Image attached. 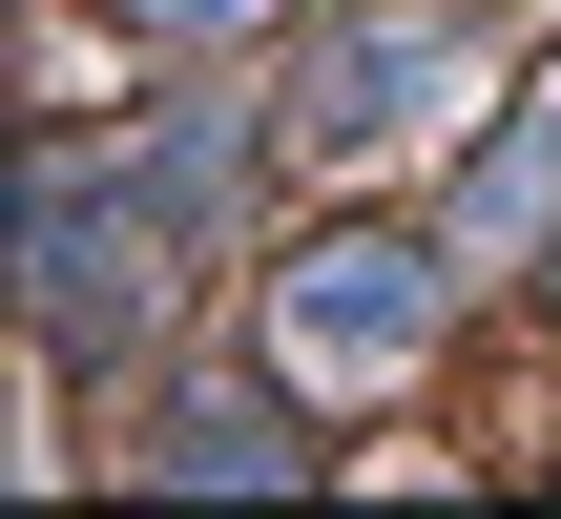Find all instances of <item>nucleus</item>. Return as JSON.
<instances>
[{
  "label": "nucleus",
  "instance_id": "f257e3e1",
  "mask_svg": "<svg viewBox=\"0 0 561 519\" xmlns=\"http://www.w3.org/2000/svg\"><path fill=\"white\" fill-rule=\"evenodd\" d=\"M437 312H458V229L416 250V229H312L291 270H271V374L291 395H396L416 354H437Z\"/></svg>",
  "mask_w": 561,
  "mask_h": 519
},
{
  "label": "nucleus",
  "instance_id": "f03ea898",
  "mask_svg": "<svg viewBox=\"0 0 561 519\" xmlns=\"http://www.w3.org/2000/svg\"><path fill=\"white\" fill-rule=\"evenodd\" d=\"M21 270H42V333H146V291H167V187L42 146V166H21Z\"/></svg>",
  "mask_w": 561,
  "mask_h": 519
},
{
  "label": "nucleus",
  "instance_id": "7ed1b4c3",
  "mask_svg": "<svg viewBox=\"0 0 561 519\" xmlns=\"http://www.w3.org/2000/svg\"><path fill=\"white\" fill-rule=\"evenodd\" d=\"M291 83H312V104H291V125H312V146H416V125H437V104H479V83H458V42H437V21H354V42H312V62H291Z\"/></svg>",
  "mask_w": 561,
  "mask_h": 519
},
{
  "label": "nucleus",
  "instance_id": "20e7f679",
  "mask_svg": "<svg viewBox=\"0 0 561 519\" xmlns=\"http://www.w3.org/2000/svg\"><path fill=\"white\" fill-rule=\"evenodd\" d=\"M146 478H187V499H271V478H312L291 374H271V395H167V416H146Z\"/></svg>",
  "mask_w": 561,
  "mask_h": 519
},
{
  "label": "nucleus",
  "instance_id": "39448f33",
  "mask_svg": "<svg viewBox=\"0 0 561 519\" xmlns=\"http://www.w3.org/2000/svg\"><path fill=\"white\" fill-rule=\"evenodd\" d=\"M541 208H561V83L500 125V166L458 187V270H500V250H541Z\"/></svg>",
  "mask_w": 561,
  "mask_h": 519
},
{
  "label": "nucleus",
  "instance_id": "423d86ee",
  "mask_svg": "<svg viewBox=\"0 0 561 519\" xmlns=\"http://www.w3.org/2000/svg\"><path fill=\"white\" fill-rule=\"evenodd\" d=\"M146 42H250V21H291V0H125Z\"/></svg>",
  "mask_w": 561,
  "mask_h": 519
}]
</instances>
